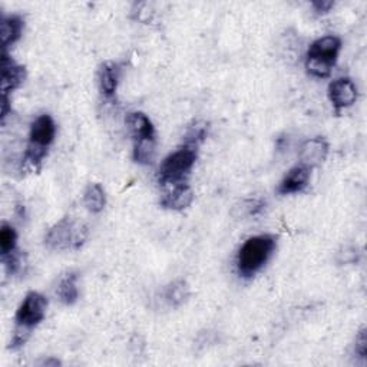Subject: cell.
I'll return each mask as SVG.
<instances>
[{"label": "cell", "mask_w": 367, "mask_h": 367, "mask_svg": "<svg viewBox=\"0 0 367 367\" xmlns=\"http://www.w3.org/2000/svg\"><path fill=\"white\" fill-rule=\"evenodd\" d=\"M277 247V239L271 234L250 237L237 254V271L243 278H253L271 258Z\"/></svg>", "instance_id": "6da1fadb"}, {"label": "cell", "mask_w": 367, "mask_h": 367, "mask_svg": "<svg viewBox=\"0 0 367 367\" xmlns=\"http://www.w3.org/2000/svg\"><path fill=\"white\" fill-rule=\"evenodd\" d=\"M46 309L48 300L43 295L38 291L28 292L16 312V330L12 340V349L22 347L26 343L32 329L43 322L46 316Z\"/></svg>", "instance_id": "7a4b0ae2"}, {"label": "cell", "mask_w": 367, "mask_h": 367, "mask_svg": "<svg viewBox=\"0 0 367 367\" xmlns=\"http://www.w3.org/2000/svg\"><path fill=\"white\" fill-rule=\"evenodd\" d=\"M341 49L340 38L334 35L323 36L314 40L306 55V69L312 77L327 78L337 62Z\"/></svg>", "instance_id": "3957f363"}, {"label": "cell", "mask_w": 367, "mask_h": 367, "mask_svg": "<svg viewBox=\"0 0 367 367\" xmlns=\"http://www.w3.org/2000/svg\"><path fill=\"white\" fill-rule=\"evenodd\" d=\"M197 161V146L185 143L170 154L160 165L158 178L163 187L185 182Z\"/></svg>", "instance_id": "277c9868"}, {"label": "cell", "mask_w": 367, "mask_h": 367, "mask_svg": "<svg viewBox=\"0 0 367 367\" xmlns=\"http://www.w3.org/2000/svg\"><path fill=\"white\" fill-rule=\"evenodd\" d=\"M56 136V124L53 118L48 114L38 116L32 125L29 132V145L26 153V161L32 165H39L42 160L48 154V148Z\"/></svg>", "instance_id": "5b68a950"}, {"label": "cell", "mask_w": 367, "mask_h": 367, "mask_svg": "<svg viewBox=\"0 0 367 367\" xmlns=\"http://www.w3.org/2000/svg\"><path fill=\"white\" fill-rule=\"evenodd\" d=\"M81 240L84 239L80 237V234H77L75 224L72 223V219L65 217L48 231L45 237V244L50 250L63 251L72 247H78L82 243Z\"/></svg>", "instance_id": "8992f818"}, {"label": "cell", "mask_w": 367, "mask_h": 367, "mask_svg": "<svg viewBox=\"0 0 367 367\" xmlns=\"http://www.w3.org/2000/svg\"><path fill=\"white\" fill-rule=\"evenodd\" d=\"M329 99L336 111L351 106L357 99V88L350 78H337L329 85Z\"/></svg>", "instance_id": "52a82bcc"}, {"label": "cell", "mask_w": 367, "mask_h": 367, "mask_svg": "<svg viewBox=\"0 0 367 367\" xmlns=\"http://www.w3.org/2000/svg\"><path fill=\"white\" fill-rule=\"evenodd\" d=\"M329 155V143L324 138L316 136L303 142L300 148V161L302 165L307 168H316L324 164Z\"/></svg>", "instance_id": "ba28073f"}, {"label": "cell", "mask_w": 367, "mask_h": 367, "mask_svg": "<svg viewBox=\"0 0 367 367\" xmlns=\"http://www.w3.org/2000/svg\"><path fill=\"white\" fill-rule=\"evenodd\" d=\"M26 78V70L18 65L6 52L2 53V92L4 97L9 98V94L18 89Z\"/></svg>", "instance_id": "9c48e42d"}, {"label": "cell", "mask_w": 367, "mask_h": 367, "mask_svg": "<svg viewBox=\"0 0 367 367\" xmlns=\"http://www.w3.org/2000/svg\"><path fill=\"white\" fill-rule=\"evenodd\" d=\"M168 191L161 199V205L168 209L182 211L188 208L194 201V192L187 182H180L174 185H168Z\"/></svg>", "instance_id": "30bf717a"}, {"label": "cell", "mask_w": 367, "mask_h": 367, "mask_svg": "<svg viewBox=\"0 0 367 367\" xmlns=\"http://www.w3.org/2000/svg\"><path fill=\"white\" fill-rule=\"evenodd\" d=\"M310 168L305 165H297L295 168H291L283 181L278 185V194L281 195H290V194H297L302 192L310 181Z\"/></svg>", "instance_id": "8fae6325"}, {"label": "cell", "mask_w": 367, "mask_h": 367, "mask_svg": "<svg viewBox=\"0 0 367 367\" xmlns=\"http://www.w3.org/2000/svg\"><path fill=\"white\" fill-rule=\"evenodd\" d=\"M126 126L131 132V136L133 141L146 139V138H155V128L151 122V119L142 112H131L126 119Z\"/></svg>", "instance_id": "7c38bea8"}, {"label": "cell", "mask_w": 367, "mask_h": 367, "mask_svg": "<svg viewBox=\"0 0 367 367\" xmlns=\"http://www.w3.org/2000/svg\"><path fill=\"white\" fill-rule=\"evenodd\" d=\"M23 28L25 22L18 15L2 19V22H0V38H2L4 50H6L9 46H12L21 39Z\"/></svg>", "instance_id": "4fadbf2b"}, {"label": "cell", "mask_w": 367, "mask_h": 367, "mask_svg": "<svg viewBox=\"0 0 367 367\" xmlns=\"http://www.w3.org/2000/svg\"><path fill=\"white\" fill-rule=\"evenodd\" d=\"M119 75H121V69L116 63L114 62H105L101 69H99V88L101 92L111 98L115 95L116 89H118V84H119Z\"/></svg>", "instance_id": "5bb4252c"}, {"label": "cell", "mask_w": 367, "mask_h": 367, "mask_svg": "<svg viewBox=\"0 0 367 367\" xmlns=\"http://www.w3.org/2000/svg\"><path fill=\"white\" fill-rule=\"evenodd\" d=\"M56 295L59 300L66 305L72 306L78 302L80 297V288H78V274L77 273H67L59 283Z\"/></svg>", "instance_id": "9a60e30c"}, {"label": "cell", "mask_w": 367, "mask_h": 367, "mask_svg": "<svg viewBox=\"0 0 367 367\" xmlns=\"http://www.w3.org/2000/svg\"><path fill=\"white\" fill-rule=\"evenodd\" d=\"M84 204L87 209L91 211L92 214H99L104 211L106 205V195L101 184L94 182L87 187L84 194Z\"/></svg>", "instance_id": "2e32d148"}, {"label": "cell", "mask_w": 367, "mask_h": 367, "mask_svg": "<svg viewBox=\"0 0 367 367\" xmlns=\"http://www.w3.org/2000/svg\"><path fill=\"white\" fill-rule=\"evenodd\" d=\"M155 148V138L133 141V161L141 165L153 164L157 153Z\"/></svg>", "instance_id": "e0dca14e"}, {"label": "cell", "mask_w": 367, "mask_h": 367, "mask_svg": "<svg viewBox=\"0 0 367 367\" xmlns=\"http://www.w3.org/2000/svg\"><path fill=\"white\" fill-rule=\"evenodd\" d=\"M188 296H190V287L184 280L172 281L171 284L167 285L164 291L165 302L172 307L181 306L184 302H187Z\"/></svg>", "instance_id": "ac0fdd59"}, {"label": "cell", "mask_w": 367, "mask_h": 367, "mask_svg": "<svg viewBox=\"0 0 367 367\" xmlns=\"http://www.w3.org/2000/svg\"><path fill=\"white\" fill-rule=\"evenodd\" d=\"M16 241H18V234L15 229L4 223L2 227H0V254H2V257L16 250Z\"/></svg>", "instance_id": "d6986e66"}, {"label": "cell", "mask_w": 367, "mask_h": 367, "mask_svg": "<svg viewBox=\"0 0 367 367\" xmlns=\"http://www.w3.org/2000/svg\"><path fill=\"white\" fill-rule=\"evenodd\" d=\"M205 136H207V126L204 124H195L194 126L190 128V131L187 133L185 143L197 146L199 142L204 141Z\"/></svg>", "instance_id": "ffe728a7"}, {"label": "cell", "mask_w": 367, "mask_h": 367, "mask_svg": "<svg viewBox=\"0 0 367 367\" xmlns=\"http://www.w3.org/2000/svg\"><path fill=\"white\" fill-rule=\"evenodd\" d=\"M2 261L5 264V270L9 275L16 274L22 267V256L19 253H16V250L13 253L2 257Z\"/></svg>", "instance_id": "44dd1931"}, {"label": "cell", "mask_w": 367, "mask_h": 367, "mask_svg": "<svg viewBox=\"0 0 367 367\" xmlns=\"http://www.w3.org/2000/svg\"><path fill=\"white\" fill-rule=\"evenodd\" d=\"M354 353L366 360L367 358V336H366V329H361L356 337V346H354Z\"/></svg>", "instance_id": "7402d4cb"}, {"label": "cell", "mask_w": 367, "mask_h": 367, "mask_svg": "<svg viewBox=\"0 0 367 367\" xmlns=\"http://www.w3.org/2000/svg\"><path fill=\"white\" fill-rule=\"evenodd\" d=\"M312 6L316 11V13L326 15L332 11V8L334 6V2H332V0H316V2L312 4Z\"/></svg>", "instance_id": "603a6c76"}]
</instances>
